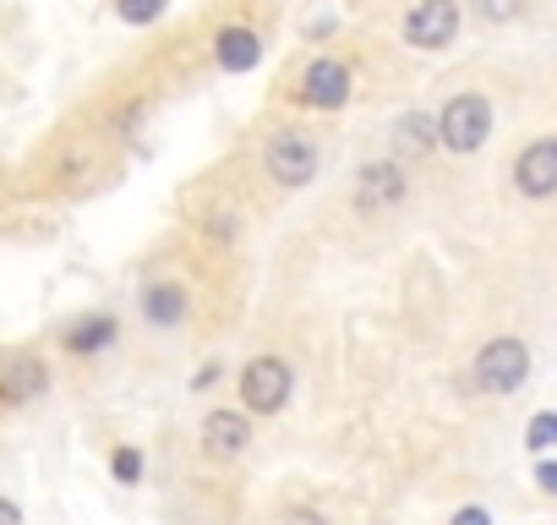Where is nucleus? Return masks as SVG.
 <instances>
[{
  "label": "nucleus",
  "instance_id": "nucleus-1",
  "mask_svg": "<svg viewBox=\"0 0 557 525\" xmlns=\"http://www.w3.org/2000/svg\"><path fill=\"white\" fill-rule=\"evenodd\" d=\"M492 137V105L481 94H454L437 115V143L448 154H475Z\"/></svg>",
  "mask_w": 557,
  "mask_h": 525
},
{
  "label": "nucleus",
  "instance_id": "nucleus-2",
  "mask_svg": "<svg viewBox=\"0 0 557 525\" xmlns=\"http://www.w3.org/2000/svg\"><path fill=\"white\" fill-rule=\"evenodd\" d=\"M530 378V345L524 340H492L475 356V389L481 394H519V383Z\"/></svg>",
  "mask_w": 557,
  "mask_h": 525
},
{
  "label": "nucleus",
  "instance_id": "nucleus-3",
  "mask_svg": "<svg viewBox=\"0 0 557 525\" xmlns=\"http://www.w3.org/2000/svg\"><path fill=\"white\" fill-rule=\"evenodd\" d=\"M318 143L301 132V126H285V132H273L268 137V154H262V164H268V175L278 181V186H307L312 175H318Z\"/></svg>",
  "mask_w": 557,
  "mask_h": 525
},
{
  "label": "nucleus",
  "instance_id": "nucleus-4",
  "mask_svg": "<svg viewBox=\"0 0 557 525\" xmlns=\"http://www.w3.org/2000/svg\"><path fill=\"white\" fill-rule=\"evenodd\" d=\"M290 389H296V378H290V367L278 362V356H257V362H246V367H240V405H246L251 416H273V411H285Z\"/></svg>",
  "mask_w": 557,
  "mask_h": 525
},
{
  "label": "nucleus",
  "instance_id": "nucleus-5",
  "mask_svg": "<svg viewBox=\"0 0 557 525\" xmlns=\"http://www.w3.org/2000/svg\"><path fill=\"white\" fill-rule=\"evenodd\" d=\"M459 34V7L454 0H421L405 17V45L410 50H448Z\"/></svg>",
  "mask_w": 557,
  "mask_h": 525
},
{
  "label": "nucleus",
  "instance_id": "nucleus-6",
  "mask_svg": "<svg viewBox=\"0 0 557 525\" xmlns=\"http://www.w3.org/2000/svg\"><path fill=\"white\" fill-rule=\"evenodd\" d=\"M50 389V367L34 351H7L0 356V405H34Z\"/></svg>",
  "mask_w": 557,
  "mask_h": 525
},
{
  "label": "nucleus",
  "instance_id": "nucleus-7",
  "mask_svg": "<svg viewBox=\"0 0 557 525\" xmlns=\"http://www.w3.org/2000/svg\"><path fill=\"white\" fill-rule=\"evenodd\" d=\"M301 105L312 110H345L350 105V66L345 61H312L307 77H301Z\"/></svg>",
  "mask_w": 557,
  "mask_h": 525
},
{
  "label": "nucleus",
  "instance_id": "nucleus-8",
  "mask_svg": "<svg viewBox=\"0 0 557 525\" xmlns=\"http://www.w3.org/2000/svg\"><path fill=\"white\" fill-rule=\"evenodd\" d=\"M399 197H405V170H399L394 159H372V164L356 175V208H361V213H388Z\"/></svg>",
  "mask_w": 557,
  "mask_h": 525
},
{
  "label": "nucleus",
  "instance_id": "nucleus-9",
  "mask_svg": "<svg viewBox=\"0 0 557 525\" xmlns=\"http://www.w3.org/2000/svg\"><path fill=\"white\" fill-rule=\"evenodd\" d=\"M513 186L524 197H552L557 192V137H535L519 159H513Z\"/></svg>",
  "mask_w": 557,
  "mask_h": 525
},
{
  "label": "nucleus",
  "instance_id": "nucleus-10",
  "mask_svg": "<svg viewBox=\"0 0 557 525\" xmlns=\"http://www.w3.org/2000/svg\"><path fill=\"white\" fill-rule=\"evenodd\" d=\"M246 443H251V422L240 411H213L202 422V454L208 460H235V454H246Z\"/></svg>",
  "mask_w": 557,
  "mask_h": 525
},
{
  "label": "nucleus",
  "instance_id": "nucleus-11",
  "mask_svg": "<svg viewBox=\"0 0 557 525\" xmlns=\"http://www.w3.org/2000/svg\"><path fill=\"white\" fill-rule=\"evenodd\" d=\"M213 56H219L224 72H251V66L262 61V39H257L251 28H224V34L213 39Z\"/></svg>",
  "mask_w": 557,
  "mask_h": 525
},
{
  "label": "nucleus",
  "instance_id": "nucleus-12",
  "mask_svg": "<svg viewBox=\"0 0 557 525\" xmlns=\"http://www.w3.org/2000/svg\"><path fill=\"white\" fill-rule=\"evenodd\" d=\"M143 318L159 323V329L181 323V318H186V291H181V285H148V291H143Z\"/></svg>",
  "mask_w": 557,
  "mask_h": 525
},
{
  "label": "nucleus",
  "instance_id": "nucleus-13",
  "mask_svg": "<svg viewBox=\"0 0 557 525\" xmlns=\"http://www.w3.org/2000/svg\"><path fill=\"white\" fill-rule=\"evenodd\" d=\"M61 345H66L72 356H99L104 345H115V318H83V323L66 329Z\"/></svg>",
  "mask_w": 557,
  "mask_h": 525
},
{
  "label": "nucleus",
  "instance_id": "nucleus-14",
  "mask_svg": "<svg viewBox=\"0 0 557 525\" xmlns=\"http://www.w3.org/2000/svg\"><path fill=\"white\" fill-rule=\"evenodd\" d=\"M399 143L421 154V148H432V143H437V126H432L426 115H405V121H399Z\"/></svg>",
  "mask_w": 557,
  "mask_h": 525
},
{
  "label": "nucleus",
  "instance_id": "nucleus-15",
  "mask_svg": "<svg viewBox=\"0 0 557 525\" xmlns=\"http://www.w3.org/2000/svg\"><path fill=\"white\" fill-rule=\"evenodd\" d=\"M524 443H530V449H552V443H557V411H541V416L530 422Z\"/></svg>",
  "mask_w": 557,
  "mask_h": 525
},
{
  "label": "nucleus",
  "instance_id": "nucleus-16",
  "mask_svg": "<svg viewBox=\"0 0 557 525\" xmlns=\"http://www.w3.org/2000/svg\"><path fill=\"white\" fill-rule=\"evenodd\" d=\"M115 12H121L126 23H153V17L164 12V0H115Z\"/></svg>",
  "mask_w": 557,
  "mask_h": 525
},
{
  "label": "nucleus",
  "instance_id": "nucleus-17",
  "mask_svg": "<svg viewBox=\"0 0 557 525\" xmlns=\"http://www.w3.org/2000/svg\"><path fill=\"white\" fill-rule=\"evenodd\" d=\"M110 471H115L121 481H137V476H143V454H137V449H115V454H110Z\"/></svg>",
  "mask_w": 557,
  "mask_h": 525
},
{
  "label": "nucleus",
  "instance_id": "nucleus-18",
  "mask_svg": "<svg viewBox=\"0 0 557 525\" xmlns=\"http://www.w3.org/2000/svg\"><path fill=\"white\" fill-rule=\"evenodd\" d=\"M475 12H481L486 23H513V17H519V0H475Z\"/></svg>",
  "mask_w": 557,
  "mask_h": 525
},
{
  "label": "nucleus",
  "instance_id": "nucleus-19",
  "mask_svg": "<svg viewBox=\"0 0 557 525\" xmlns=\"http://www.w3.org/2000/svg\"><path fill=\"white\" fill-rule=\"evenodd\" d=\"M535 487H541L546 498H557V460H541V465H535Z\"/></svg>",
  "mask_w": 557,
  "mask_h": 525
},
{
  "label": "nucleus",
  "instance_id": "nucleus-20",
  "mask_svg": "<svg viewBox=\"0 0 557 525\" xmlns=\"http://www.w3.org/2000/svg\"><path fill=\"white\" fill-rule=\"evenodd\" d=\"M278 525H329V520H323L318 509H290V514L278 520Z\"/></svg>",
  "mask_w": 557,
  "mask_h": 525
},
{
  "label": "nucleus",
  "instance_id": "nucleus-21",
  "mask_svg": "<svg viewBox=\"0 0 557 525\" xmlns=\"http://www.w3.org/2000/svg\"><path fill=\"white\" fill-rule=\"evenodd\" d=\"M448 525H492V514H486V509H459Z\"/></svg>",
  "mask_w": 557,
  "mask_h": 525
},
{
  "label": "nucleus",
  "instance_id": "nucleus-22",
  "mask_svg": "<svg viewBox=\"0 0 557 525\" xmlns=\"http://www.w3.org/2000/svg\"><path fill=\"white\" fill-rule=\"evenodd\" d=\"M208 383H219V362H213V367H202V373L191 378V389H208Z\"/></svg>",
  "mask_w": 557,
  "mask_h": 525
},
{
  "label": "nucleus",
  "instance_id": "nucleus-23",
  "mask_svg": "<svg viewBox=\"0 0 557 525\" xmlns=\"http://www.w3.org/2000/svg\"><path fill=\"white\" fill-rule=\"evenodd\" d=\"M17 520H23L17 503H12V498H0V525H17Z\"/></svg>",
  "mask_w": 557,
  "mask_h": 525
}]
</instances>
